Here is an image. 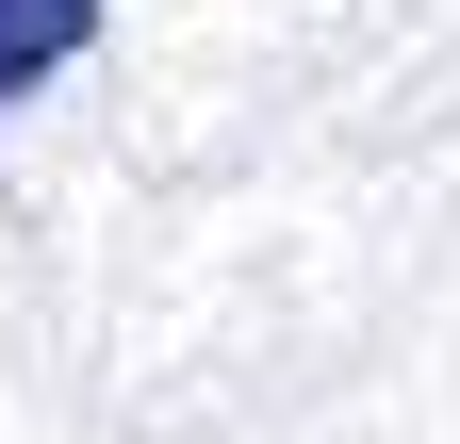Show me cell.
<instances>
[{
	"label": "cell",
	"mask_w": 460,
	"mask_h": 444,
	"mask_svg": "<svg viewBox=\"0 0 460 444\" xmlns=\"http://www.w3.org/2000/svg\"><path fill=\"white\" fill-rule=\"evenodd\" d=\"M115 17V0H0V99H33V83H66V49Z\"/></svg>",
	"instance_id": "cell-1"
}]
</instances>
